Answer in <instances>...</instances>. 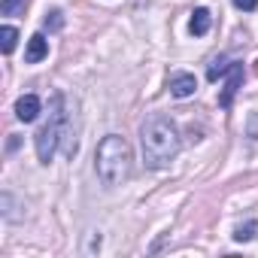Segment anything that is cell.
Instances as JSON below:
<instances>
[{"mask_svg":"<svg viewBox=\"0 0 258 258\" xmlns=\"http://www.w3.org/2000/svg\"><path fill=\"white\" fill-rule=\"evenodd\" d=\"M140 146H143V161L152 170L167 167L179 155V131L167 115H149L140 127Z\"/></svg>","mask_w":258,"mask_h":258,"instance_id":"6da1fadb","label":"cell"},{"mask_svg":"<svg viewBox=\"0 0 258 258\" xmlns=\"http://www.w3.org/2000/svg\"><path fill=\"white\" fill-rule=\"evenodd\" d=\"M94 170H97V179H100L106 188H115V185H121L124 179H131L134 155H131L127 140L118 137V134H106V137L97 143Z\"/></svg>","mask_w":258,"mask_h":258,"instance_id":"7a4b0ae2","label":"cell"},{"mask_svg":"<svg viewBox=\"0 0 258 258\" xmlns=\"http://www.w3.org/2000/svg\"><path fill=\"white\" fill-rule=\"evenodd\" d=\"M64 127H67L64 94L55 91L52 100H49V118H46V124L37 131V137H34L40 164H52V158H55V152H58V146H61V137H64Z\"/></svg>","mask_w":258,"mask_h":258,"instance_id":"3957f363","label":"cell"},{"mask_svg":"<svg viewBox=\"0 0 258 258\" xmlns=\"http://www.w3.org/2000/svg\"><path fill=\"white\" fill-rule=\"evenodd\" d=\"M240 82H243V64L234 61V64L228 67V82H225V88H222V94H219V103H222V106H231V103H234V94L240 91Z\"/></svg>","mask_w":258,"mask_h":258,"instance_id":"277c9868","label":"cell"},{"mask_svg":"<svg viewBox=\"0 0 258 258\" xmlns=\"http://www.w3.org/2000/svg\"><path fill=\"white\" fill-rule=\"evenodd\" d=\"M40 112H43V100L37 94H22L16 100V118L19 121H34Z\"/></svg>","mask_w":258,"mask_h":258,"instance_id":"5b68a950","label":"cell"},{"mask_svg":"<svg viewBox=\"0 0 258 258\" xmlns=\"http://www.w3.org/2000/svg\"><path fill=\"white\" fill-rule=\"evenodd\" d=\"M167 88H170L173 97H191L195 88H198V79H195L191 73H173V76L167 79Z\"/></svg>","mask_w":258,"mask_h":258,"instance_id":"8992f818","label":"cell"},{"mask_svg":"<svg viewBox=\"0 0 258 258\" xmlns=\"http://www.w3.org/2000/svg\"><path fill=\"white\" fill-rule=\"evenodd\" d=\"M46 55H49V40H46L43 34H34V37L28 40V49H25V61H28V64H40Z\"/></svg>","mask_w":258,"mask_h":258,"instance_id":"52a82bcc","label":"cell"},{"mask_svg":"<svg viewBox=\"0 0 258 258\" xmlns=\"http://www.w3.org/2000/svg\"><path fill=\"white\" fill-rule=\"evenodd\" d=\"M210 25H213V16H210V10L198 7V10L191 13V25H188V31H191L195 37H204V34L210 31Z\"/></svg>","mask_w":258,"mask_h":258,"instance_id":"ba28073f","label":"cell"},{"mask_svg":"<svg viewBox=\"0 0 258 258\" xmlns=\"http://www.w3.org/2000/svg\"><path fill=\"white\" fill-rule=\"evenodd\" d=\"M0 210H4V219L7 222H19L22 213H16V195L13 191H4L0 195Z\"/></svg>","mask_w":258,"mask_h":258,"instance_id":"9c48e42d","label":"cell"},{"mask_svg":"<svg viewBox=\"0 0 258 258\" xmlns=\"http://www.w3.org/2000/svg\"><path fill=\"white\" fill-rule=\"evenodd\" d=\"M16 43H19V31H16L13 25H4V28H0V49L10 55V52L16 49Z\"/></svg>","mask_w":258,"mask_h":258,"instance_id":"30bf717a","label":"cell"},{"mask_svg":"<svg viewBox=\"0 0 258 258\" xmlns=\"http://www.w3.org/2000/svg\"><path fill=\"white\" fill-rule=\"evenodd\" d=\"M228 67H231V64H228V61H225L222 55H219V58H213V64L207 67V79H210V82H216V79H219L222 73H228Z\"/></svg>","mask_w":258,"mask_h":258,"instance_id":"8fae6325","label":"cell"},{"mask_svg":"<svg viewBox=\"0 0 258 258\" xmlns=\"http://www.w3.org/2000/svg\"><path fill=\"white\" fill-rule=\"evenodd\" d=\"M0 13H4V16H19V13H25V0H0Z\"/></svg>","mask_w":258,"mask_h":258,"instance_id":"7c38bea8","label":"cell"},{"mask_svg":"<svg viewBox=\"0 0 258 258\" xmlns=\"http://www.w3.org/2000/svg\"><path fill=\"white\" fill-rule=\"evenodd\" d=\"M255 222H246V225H237L234 228V240H240V243H246V240H252L255 237Z\"/></svg>","mask_w":258,"mask_h":258,"instance_id":"4fadbf2b","label":"cell"},{"mask_svg":"<svg viewBox=\"0 0 258 258\" xmlns=\"http://www.w3.org/2000/svg\"><path fill=\"white\" fill-rule=\"evenodd\" d=\"M43 25H46L49 31H61V28H64V13H61V10H52Z\"/></svg>","mask_w":258,"mask_h":258,"instance_id":"5bb4252c","label":"cell"},{"mask_svg":"<svg viewBox=\"0 0 258 258\" xmlns=\"http://www.w3.org/2000/svg\"><path fill=\"white\" fill-rule=\"evenodd\" d=\"M234 7L243 13H252V10H258V0H234Z\"/></svg>","mask_w":258,"mask_h":258,"instance_id":"9a60e30c","label":"cell"},{"mask_svg":"<svg viewBox=\"0 0 258 258\" xmlns=\"http://www.w3.org/2000/svg\"><path fill=\"white\" fill-rule=\"evenodd\" d=\"M255 64H258V61H255ZM255 70H258V67H255Z\"/></svg>","mask_w":258,"mask_h":258,"instance_id":"2e32d148","label":"cell"}]
</instances>
